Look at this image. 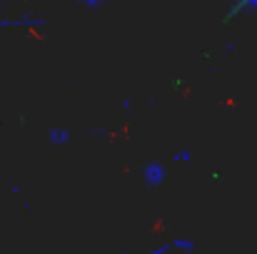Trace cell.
I'll return each mask as SVG.
<instances>
[{
    "label": "cell",
    "instance_id": "1",
    "mask_svg": "<svg viewBox=\"0 0 257 254\" xmlns=\"http://www.w3.org/2000/svg\"><path fill=\"white\" fill-rule=\"evenodd\" d=\"M165 177H168V172H165V167L160 162H148L145 169H143V182L148 187H160L165 182Z\"/></svg>",
    "mask_w": 257,
    "mask_h": 254
},
{
    "label": "cell",
    "instance_id": "5",
    "mask_svg": "<svg viewBox=\"0 0 257 254\" xmlns=\"http://www.w3.org/2000/svg\"><path fill=\"white\" fill-rule=\"evenodd\" d=\"M170 252H172V244H170V242H165V244H160V247L150 249V254H170Z\"/></svg>",
    "mask_w": 257,
    "mask_h": 254
},
{
    "label": "cell",
    "instance_id": "2",
    "mask_svg": "<svg viewBox=\"0 0 257 254\" xmlns=\"http://www.w3.org/2000/svg\"><path fill=\"white\" fill-rule=\"evenodd\" d=\"M70 130L68 127H53L50 132H48V140L53 142V145H68L70 142Z\"/></svg>",
    "mask_w": 257,
    "mask_h": 254
},
{
    "label": "cell",
    "instance_id": "3",
    "mask_svg": "<svg viewBox=\"0 0 257 254\" xmlns=\"http://www.w3.org/2000/svg\"><path fill=\"white\" fill-rule=\"evenodd\" d=\"M172 252H182V254H192L195 252V239H187V237H175L170 239Z\"/></svg>",
    "mask_w": 257,
    "mask_h": 254
},
{
    "label": "cell",
    "instance_id": "7",
    "mask_svg": "<svg viewBox=\"0 0 257 254\" xmlns=\"http://www.w3.org/2000/svg\"><path fill=\"white\" fill-rule=\"evenodd\" d=\"M247 3H257V0H247Z\"/></svg>",
    "mask_w": 257,
    "mask_h": 254
},
{
    "label": "cell",
    "instance_id": "4",
    "mask_svg": "<svg viewBox=\"0 0 257 254\" xmlns=\"http://www.w3.org/2000/svg\"><path fill=\"white\" fill-rule=\"evenodd\" d=\"M190 160H192V152L190 150H182V152L175 155V162H190Z\"/></svg>",
    "mask_w": 257,
    "mask_h": 254
},
{
    "label": "cell",
    "instance_id": "6",
    "mask_svg": "<svg viewBox=\"0 0 257 254\" xmlns=\"http://www.w3.org/2000/svg\"><path fill=\"white\" fill-rule=\"evenodd\" d=\"M80 3H83L85 8H97V5H100L102 0H80Z\"/></svg>",
    "mask_w": 257,
    "mask_h": 254
}]
</instances>
